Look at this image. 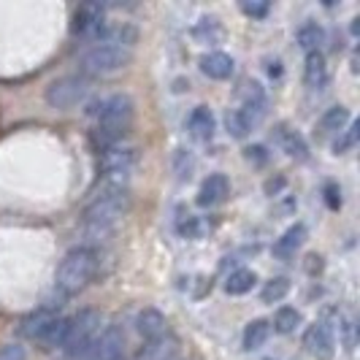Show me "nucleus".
Returning a JSON list of instances; mask_svg holds the SVG:
<instances>
[{
    "label": "nucleus",
    "instance_id": "nucleus-1",
    "mask_svg": "<svg viewBox=\"0 0 360 360\" xmlns=\"http://www.w3.org/2000/svg\"><path fill=\"white\" fill-rule=\"evenodd\" d=\"M133 193L130 181L125 179H98L90 193V200L82 212V231L90 238V247L95 241H106L117 231V225L130 214Z\"/></svg>",
    "mask_w": 360,
    "mask_h": 360
},
{
    "label": "nucleus",
    "instance_id": "nucleus-2",
    "mask_svg": "<svg viewBox=\"0 0 360 360\" xmlns=\"http://www.w3.org/2000/svg\"><path fill=\"white\" fill-rule=\"evenodd\" d=\"M103 269V252L90 244H79L65 252L54 274V288L63 298H73L90 288Z\"/></svg>",
    "mask_w": 360,
    "mask_h": 360
},
{
    "label": "nucleus",
    "instance_id": "nucleus-3",
    "mask_svg": "<svg viewBox=\"0 0 360 360\" xmlns=\"http://www.w3.org/2000/svg\"><path fill=\"white\" fill-rule=\"evenodd\" d=\"M103 317L98 309H79L73 317H68V328H65V339L60 352L65 355V360H84V355L90 352L95 336L101 333Z\"/></svg>",
    "mask_w": 360,
    "mask_h": 360
},
{
    "label": "nucleus",
    "instance_id": "nucleus-4",
    "mask_svg": "<svg viewBox=\"0 0 360 360\" xmlns=\"http://www.w3.org/2000/svg\"><path fill=\"white\" fill-rule=\"evenodd\" d=\"M130 60H133L130 49H120V46H111V44H90L79 57V73H84L90 79L111 76V73L122 71Z\"/></svg>",
    "mask_w": 360,
    "mask_h": 360
},
{
    "label": "nucleus",
    "instance_id": "nucleus-5",
    "mask_svg": "<svg viewBox=\"0 0 360 360\" xmlns=\"http://www.w3.org/2000/svg\"><path fill=\"white\" fill-rule=\"evenodd\" d=\"M87 117L95 120L98 127H122L130 130L133 117H136V103L127 92H114L106 98H98L87 106Z\"/></svg>",
    "mask_w": 360,
    "mask_h": 360
},
{
    "label": "nucleus",
    "instance_id": "nucleus-6",
    "mask_svg": "<svg viewBox=\"0 0 360 360\" xmlns=\"http://www.w3.org/2000/svg\"><path fill=\"white\" fill-rule=\"evenodd\" d=\"M92 90V79L84 73H65L49 82V87L44 92V101L57 111H68V108L79 106Z\"/></svg>",
    "mask_w": 360,
    "mask_h": 360
},
{
    "label": "nucleus",
    "instance_id": "nucleus-7",
    "mask_svg": "<svg viewBox=\"0 0 360 360\" xmlns=\"http://www.w3.org/2000/svg\"><path fill=\"white\" fill-rule=\"evenodd\" d=\"M141 152L133 144H114L98 152V179H125L130 181V174L139 168Z\"/></svg>",
    "mask_w": 360,
    "mask_h": 360
},
{
    "label": "nucleus",
    "instance_id": "nucleus-8",
    "mask_svg": "<svg viewBox=\"0 0 360 360\" xmlns=\"http://www.w3.org/2000/svg\"><path fill=\"white\" fill-rule=\"evenodd\" d=\"M127 336L122 330V325L111 323L106 328H101V333L95 336L90 352L84 355V360H122L125 358Z\"/></svg>",
    "mask_w": 360,
    "mask_h": 360
},
{
    "label": "nucleus",
    "instance_id": "nucleus-9",
    "mask_svg": "<svg viewBox=\"0 0 360 360\" xmlns=\"http://www.w3.org/2000/svg\"><path fill=\"white\" fill-rule=\"evenodd\" d=\"M60 304H46V307H38L36 311H30L27 317H22L17 325V336L19 339H27V342H41L44 333L60 320Z\"/></svg>",
    "mask_w": 360,
    "mask_h": 360
},
{
    "label": "nucleus",
    "instance_id": "nucleus-10",
    "mask_svg": "<svg viewBox=\"0 0 360 360\" xmlns=\"http://www.w3.org/2000/svg\"><path fill=\"white\" fill-rule=\"evenodd\" d=\"M106 11L108 6H103V3H79L73 8L71 33L82 38H95V33L106 25Z\"/></svg>",
    "mask_w": 360,
    "mask_h": 360
},
{
    "label": "nucleus",
    "instance_id": "nucleus-11",
    "mask_svg": "<svg viewBox=\"0 0 360 360\" xmlns=\"http://www.w3.org/2000/svg\"><path fill=\"white\" fill-rule=\"evenodd\" d=\"M304 349L314 360H333L336 355V339L328 323H314L304 330Z\"/></svg>",
    "mask_w": 360,
    "mask_h": 360
},
{
    "label": "nucleus",
    "instance_id": "nucleus-12",
    "mask_svg": "<svg viewBox=\"0 0 360 360\" xmlns=\"http://www.w3.org/2000/svg\"><path fill=\"white\" fill-rule=\"evenodd\" d=\"M92 44H111V46H120V49H136L139 44V27L133 22H106L95 38Z\"/></svg>",
    "mask_w": 360,
    "mask_h": 360
},
{
    "label": "nucleus",
    "instance_id": "nucleus-13",
    "mask_svg": "<svg viewBox=\"0 0 360 360\" xmlns=\"http://www.w3.org/2000/svg\"><path fill=\"white\" fill-rule=\"evenodd\" d=\"M133 325H136V333L141 336L144 344L160 342V339L168 336V320H165V314L152 307L141 309V311L136 314V323Z\"/></svg>",
    "mask_w": 360,
    "mask_h": 360
},
{
    "label": "nucleus",
    "instance_id": "nucleus-14",
    "mask_svg": "<svg viewBox=\"0 0 360 360\" xmlns=\"http://www.w3.org/2000/svg\"><path fill=\"white\" fill-rule=\"evenodd\" d=\"M231 195V179L225 174H209L198 187V206L200 209H214L219 203H225Z\"/></svg>",
    "mask_w": 360,
    "mask_h": 360
},
{
    "label": "nucleus",
    "instance_id": "nucleus-15",
    "mask_svg": "<svg viewBox=\"0 0 360 360\" xmlns=\"http://www.w3.org/2000/svg\"><path fill=\"white\" fill-rule=\"evenodd\" d=\"M274 139H276V144L282 146V152L292 158V160H307L309 158V144L307 139H304V133H298L295 127L290 125H276L274 127Z\"/></svg>",
    "mask_w": 360,
    "mask_h": 360
},
{
    "label": "nucleus",
    "instance_id": "nucleus-16",
    "mask_svg": "<svg viewBox=\"0 0 360 360\" xmlns=\"http://www.w3.org/2000/svg\"><path fill=\"white\" fill-rule=\"evenodd\" d=\"M307 236H309V231H307V225H304V222H292L288 231L274 241V255H276L279 260H290V257H295V252L304 247Z\"/></svg>",
    "mask_w": 360,
    "mask_h": 360
},
{
    "label": "nucleus",
    "instance_id": "nucleus-17",
    "mask_svg": "<svg viewBox=\"0 0 360 360\" xmlns=\"http://www.w3.org/2000/svg\"><path fill=\"white\" fill-rule=\"evenodd\" d=\"M200 71L203 76H209V79H214V82H225V79H231L236 73V63L231 54L225 52H206L200 57Z\"/></svg>",
    "mask_w": 360,
    "mask_h": 360
},
{
    "label": "nucleus",
    "instance_id": "nucleus-18",
    "mask_svg": "<svg viewBox=\"0 0 360 360\" xmlns=\"http://www.w3.org/2000/svg\"><path fill=\"white\" fill-rule=\"evenodd\" d=\"M304 82L311 90H323L325 84L330 82V68L323 52H309L304 60Z\"/></svg>",
    "mask_w": 360,
    "mask_h": 360
},
{
    "label": "nucleus",
    "instance_id": "nucleus-19",
    "mask_svg": "<svg viewBox=\"0 0 360 360\" xmlns=\"http://www.w3.org/2000/svg\"><path fill=\"white\" fill-rule=\"evenodd\" d=\"M187 127H190V136L198 139V141H212L214 139V130H217V120L212 114V108L198 106L190 111L187 117Z\"/></svg>",
    "mask_w": 360,
    "mask_h": 360
},
{
    "label": "nucleus",
    "instance_id": "nucleus-20",
    "mask_svg": "<svg viewBox=\"0 0 360 360\" xmlns=\"http://www.w3.org/2000/svg\"><path fill=\"white\" fill-rule=\"evenodd\" d=\"M349 122H352L349 108H347V106H330L323 117H320L317 130H320V136H339V133H342Z\"/></svg>",
    "mask_w": 360,
    "mask_h": 360
},
{
    "label": "nucleus",
    "instance_id": "nucleus-21",
    "mask_svg": "<svg viewBox=\"0 0 360 360\" xmlns=\"http://www.w3.org/2000/svg\"><path fill=\"white\" fill-rule=\"evenodd\" d=\"M295 41H298V46L307 54L320 52L323 44L328 41V33H325V27L320 22H304V25L298 27V33H295Z\"/></svg>",
    "mask_w": 360,
    "mask_h": 360
},
{
    "label": "nucleus",
    "instance_id": "nucleus-22",
    "mask_svg": "<svg viewBox=\"0 0 360 360\" xmlns=\"http://www.w3.org/2000/svg\"><path fill=\"white\" fill-rule=\"evenodd\" d=\"M176 358H179V344H176V339H171V336H165L160 342L144 344L139 349V355H136V360H176Z\"/></svg>",
    "mask_w": 360,
    "mask_h": 360
},
{
    "label": "nucleus",
    "instance_id": "nucleus-23",
    "mask_svg": "<svg viewBox=\"0 0 360 360\" xmlns=\"http://www.w3.org/2000/svg\"><path fill=\"white\" fill-rule=\"evenodd\" d=\"M269 323H271V330H276L282 336H290V333H295L301 328L304 317H301V311L295 307H279L274 311V317H271Z\"/></svg>",
    "mask_w": 360,
    "mask_h": 360
},
{
    "label": "nucleus",
    "instance_id": "nucleus-24",
    "mask_svg": "<svg viewBox=\"0 0 360 360\" xmlns=\"http://www.w3.org/2000/svg\"><path fill=\"white\" fill-rule=\"evenodd\" d=\"M269 336H271V323L263 320V317H257L252 323H247L244 333H241V344H244L247 352H255V349H260L263 344L269 342Z\"/></svg>",
    "mask_w": 360,
    "mask_h": 360
},
{
    "label": "nucleus",
    "instance_id": "nucleus-25",
    "mask_svg": "<svg viewBox=\"0 0 360 360\" xmlns=\"http://www.w3.org/2000/svg\"><path fill=\"white\" fill-rule=\"evenodd\" d=\"M255 285H257V274H255L252 269H236L225 276L222 290H225L228 295H247Z\"/></svg>",
    "mask_w": 360,
    "mask_h": 360
},
{
    "label": "nucleus",
    "instance_id": "nucleus-26",
    "mask_svg": "<svg viewBox=\"0 0 360 360\" xmlns=\"http://www.w3.org/2000/svg\"><path fill=\"white\" fill-rule=\"evenodd\" d=\"M225 127H228V133H231L233 139H247L250 130H252V120H250L241 108H231V111L225 114Z\"/></svg>",
    "mask_w": 360,
    "mask_h": 360
},
{
    "label": "nucleus",
    "instance_id": "nucleus-27",
    "mask_svg": "<svg viewBox=\"0 0 360 360\" xmlns=\"http://www.w3.org/2000/svg\"><path fill=\"white\" fill-rule=\"evenodd\" d=\"M288 292H290L288 276H274V279H269V282L263 285V290H260V301H263V304H279Z\"/></svg>",
    "mask_w": 360,
    "mask_h": 360
},
{
    "label": "nucleus",
    "instance_id": "nucleus-28",
    "mask_svg": "<svg viewBox=\"0 0 360 360\" xmlns=\"http://www.w3.org/2000/svg\"><path fill=\"white\" fill-rule=\"evenodd\" d=\"M358 130H360V125L352 120V122L336 136V141H333V155H347V152H352L355 144H358Z\"/></svg>",
    "mask_w": 360,
    "mask_h": 360
},
{
    "label": "nucleus",
    "instance_id": "nucleus-29",
    "mask_svg": "<svg viewBox=\"0 0 360 360\" xmlns=\"http://www.w3.org/2000/svg\"><path fill=\"white\" fill-rule=\"evenodd\" d=\"M176 231H179V236H184V238H200L206 231H212V225H209L203 217H184L179 225H176Z\"/></svg>",
    "mask_w": 360,
    "mask_h": 360
},
{
    "label": "nucleus",
    "instance_id": "nucleus-30",
    "mask_svg": "<svg viewBox=\"0 0 360 360\" xmlns=\"http://www.w3.org/2000/svg\"><path fill=\"white\" fill-rule=\"evenodd\" d=\"M323 200L330 212H339L342 209V187L336 181H325L323 184Z\"/></svg>",
    "mask_w": 360,
    "mask_h": 360
},
{
    "label": "nucleus",
    "instance_id": "nucleus-31",
    "mask_svg": "<svg viewBox=\"0 0 360 360\" xmlns=\"http://www.w3.org/2000/svg\"><path fill=\"white\" fill-rule=\"evenodd\" d=\"M339 333H342L344 349L352 352L355 344H358V328H355V323H352L349 317H347V320H339Z\"/></svg>",
    "mask_w": 360,
    "mask_h": 360
},
{
    "label": "nucleus",
    "instance_id": "nucleus-32",
    "mask_svg": "<svg viewBox=\"0 0 360 360\" xmlns=\"http://www.w3.org/2000/svg\"><path fill=\"white\" fill-rule=\"evenodd\" d=\"M241 11L252 19H266L271 11V3H266V0H244L241 3Z\"/></svg>",
    "mask_w": 360,
    "mask_h": 360
},
{
    "label": "nucleus",
    "instance_id": "nucleus-33",
    "mask_svg": "<svg viewBox=\"0 0 360 360\" xmlns=\"http://www.w3.org/2000/svg\"><path fill=\"white\" fill-rule=\"evenodd\" d=\"M244 158L252 162V165H266L269 162V149L263 144H252L244 149Z\"/></svg>",
    "mask_w": 360,
    "mask_h": 360
},
{
    "label": "nucleus",
    "instance_id": "nucleus-34",
    "mask_svg": "<svg viewBox=\"0 0 360 360\" xmlns=\"http://www.w3.org/2000/svg\"><path fill=\"white\" fill-rule=\"evenodd\" d=\"M0 360H27V349L22 344H3L0 347Z\"/></svg>",
    "mask_w": 360,
    "mask_h": 360
},
{
    "label": "nucleus",
    "instance_id": "nucleus-35",
    "mask_svg": "<svg viewBox=\"0 0 360 360\" xmlns=\"http://www.w3.org/2000/svg\"><path fill=\"white\" fill-rule=\"evenodd\" d=\"M304 271H307L309 276H317V274H323L325 271V257L317 252L307 255V260H304Z\"/></svg>",
    "mask_w": 360,
    "mask_h": 360
},
{
    "label": "nucleus",
    "instance_id": "nucleus-36",
    "mask_svg": "<svg viewBox=\"0 0 360 360\" xmlns=\"http://www.w3.org/2000/svg\"><path fill=\"white\" fill-rule=\"evenodd\" d=\"M285 184H288V181H285V176H276V179H269V181H266V193H269L271 198H274V195H279V193L285 190Z\"/></svg>",
    "mask_w": 360,
    "mask_h": 360
},
{
    "label": "nucleus",
    "instance_id": "nucleus-37",
    "mask_svg": "<svg viewBox=\"0 0 360 360\" xmlns=\"http://www.w3.org/2000/svg\"><path fill=\"white\" fill-rule=\"evenodd\" d=\"M269 73H271V76H282V63H279V60L269 63Z\"/></svg>",
    "mask_w": 360,
    "mask_h": 360
},
{
    "label": "nucleus",
    "instance_id": "nucleus-38",
    "mask_svg": "<svg viewBox=\"0 0 360 360\" xmlns=\"http://www.w3.org/2000/svg\"><path fill=\"white\" fill-rule=\"evenodd\" d=\"M176 360H181V358H176Z\"/></svg>",
    "mask_w": 360,
    "mask_h": 360
}]
</instances>
